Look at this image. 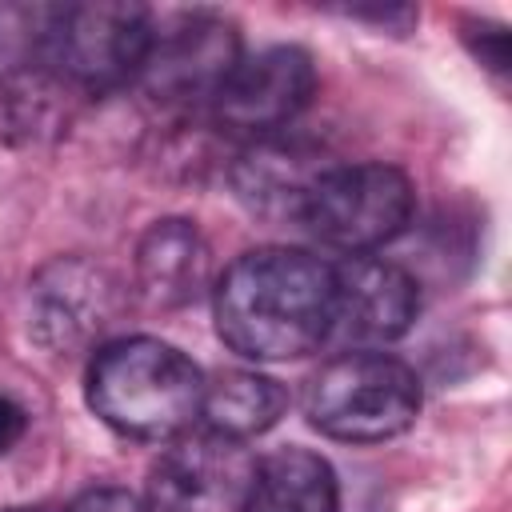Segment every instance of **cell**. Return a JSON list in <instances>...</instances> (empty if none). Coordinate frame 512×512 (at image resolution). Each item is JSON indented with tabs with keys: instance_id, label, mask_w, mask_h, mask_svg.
Instances as JSON below:
<instances>
[{
	"instance_id": "obj_5",
	"label": "cell",
	"mask_w": 512,
	"mask_h": 512,
	"mask_svg": "<svg viewBox=\"0 0 512 512\" xmlns=\"http://www.w3.org/2000/svg\"><path fill=\"white\" fill-rule=\"evenodd\" d=\"M412 200L408 176L392 164H332L316 180L300 224L344 256H368L408 228Z\"/></svg>"
},
{
	"instance_id": "obj_6",
	"label": "cell",
	"mask_w": 512,
	"mask_h": 512,
	"mask_svg": "<svg viewBox=\"0 0 512 512\" xmlns=\"http://www.w3.org/2000/svg\"><path fill=\"white\" fill-rule=\"evenodd\" d=\"M256 456L248 440L188 428L160 452L148 480L152 512H248Z\"/></svg>"
},
{
	"instance_id": "obj_12",
	"label": "cell",
	"mask_w": 512,
	"mask_h": 512,
	"mask_svg": "<svg viewBox=\"0 0 512 512\" xmlns=\"http://www.w3.org/2000/svg\"><path fill=\"white\" fill-rule=\"evenodd\" d=\"M80 88H72L56 68L32 60L0 76V140L36 144L52 140L76 108Z\"/></svg>"
},
{
	"instance_id": "obj_1",
	"label": "cell",
	"mask_w": 512,
	"mask_h": 512,
	"mask_svg": "<svg viewBox=\"0 0 512 512\" xmlns=\"http://www.w3.org/2000/svg\"><path fill=\"white\" fill-rule=\"evenodd\" d=\"M220 340L248 360H300L332 332V264L288 244L236 256L212 288Z\"/></svg>"
},
{
	"instance_id": "obj_2",
	"label": "cell",
	"mask_w": 512,
	"mask_h": 512,
	"mask_svg": "<svg viewBox=\"0 0 512 512\" xmlns=\"http://www.w3.org/2000/svg\"><path fill=\"white\" fill-rule=\"evenodd\" d=\"M204 372L176 344L124 336L104 344L88 364L92 412L132 440H176L200 424Z\"/></svg>"
},
{
	"instance_id": "obj_9",
	"label": "cell",
	"mask_w": 512,
	"mask_h": 512,
	"mask_svg": "<svg viewBox=\"0 0 512 512\" xmlns=\"http://www.w3.org/2000/svg\"><path fill=\"white\" fill-rule=\"evenodd\" d=\"M420 312L416 280L380 256H348L332 264V332L328 340L380 352L400 340Z\"/></svg>"
},
{
	"instance_id": "obj_11",
	"label": "cell",
	"mask_w": 512,
	"mask_h": 512,
	"mask_svg": "<svg viewBox=\"0 0 512 512\" xmlns=\"http://www.w3.org/2000/svg\"><path fill=\"white\" fill-rule=\"evenodd\" d=\"M208 244L188 220H156L136 244L140 292L160 308L192 304L208 288Z\"/></svg>"
},
{
	"instance_id": "obj_8",
	"label": "cell",
	"mask_w": 512,
	"mask_h": 512,
	"mask_svg": "<svg viewBox=\"0 0 512 512\" xmlns=\"http://www.w3.org/2000/svg\"><path fill=\"white\" fill-rule=\"evenodd\" d=\"M312 88H316L312 56L296 44H272L252 56H240L228 84L212 100V112L220 128L244 140H260L284 132L308 108Z\"/></svg>"
},
{
	"instance_id": "obj_10",
	"label": "cell",
	"mask_w": 512,
	"mask_h": 512,
	"mask_svg": "<svg viewBox=\"0 0 512 512\" xmlns=\"http://www.w3.org/2000/svg\"><path fill=\"white\" fill-rule=\"evenodd\" d=\"M332 168V160L300 136L272 132L248 140L232 164V188L248 204V212L264 220H300L316 180Z\"/></svg>"
},
{
	"instance_id": "obj_16",
	"label": "cell",
	"mask_w": 512,
	"mask_h": 512,
	"mask_svg": "<svg viewBox=\"0 0 512 512\" xmlns=\"http://www.w3.org/2000/svg\"><path fill=\"white\" fill-rule=\"evenodd\" d=\"M24 428H28V412H24V404H16L12 396L0 392V456L12 452V448L20 444Z\"/></svg>"
},
{
	"instance_id": "obj_4",
	"label": "cell",
	"mask_w": 512,
	"mask_h": 512,
	"mask_svg": "<svg viewBox=\"0 0 512 512\" xmlns=\"http://www.w3.org/2000/svg\"><path fill=\"white\" fill-rule=\"evenodd\" d=\"M152 40V12L128 0L64 4L44 12L36 32L40 64L56 68L80 92H108L136 80Z\"/></svg>"
},
{
	"instance_id": "obj_14",
	"label": "cell",
	"mask_w": 512,
	"mask_h": 512,
	"mask_svg": "<svg viewBox=\"0 0 512 512\" xmlns=\"http://www.w3.org/2000/svg\"><path fill=\"white\" fill-rule=\"evenodd\" d=\"M288 408V392L252 368H228L216 372L212 380H204V408L200 420L212 432L236 436V440H252L260 432H268Z\"/></svg>"
},
{
	"instance_id": "obj_17",
	"label": "cell",
	"mask_w": 512,
	"mask_h": 512,
	"mask_svg": "<svg viewBox=\"0 0 512 512\" xmlns=\"http://www.w3.org/2000/svg\"><path fill=\"white\" fill-rule=\"evenodd\" d=\"M8 512H56V508H44V504H24V508H8Z\"/></svg>"
},
{
	"instance_id": "obj_3",
	"label": "cell",
	"mask_w": 512,
	"mask_h": 512,
	"mask_svg": "<svg viewBox=\"0 0 512 512\" xmlns=\"http://www.w3.org/2000/svg\"><path fill=\"white\" fill-rule=\"evenodd\" d=\"M312 428L348 444H376L400 436L420 412L416 372L388 352H340L304 388Z\"/></svg>"
},
{
	"instance_id": "obj_15",
	"label": "cell",
	"mask_w": 512,
	"mask_h": 512,
	"mask_svg": "<svg viewBox=\"0 0 512 512\" xmlns=\"http://www.w3.org/2000/svg\"><path fill=\"white\" fill-rule=\"evenodd\" d=\"M68 512H152L136 492H128V488H112V484H104V488H88V492H80L76 500H72V508Z\"/></svg>"
},
{
	"instance_id": "obj_7",
	"label": "cell",
	"mask_w": 512,
	"mask_h": 512,
	"mask_svg": "<svg viewBox=\"0 0 512 512\" xmlns=\"http://www.w3.org/2000/svg\"><path fill=\"white\" fill-rule=\"evenodd\" d=\"M240 64V32L216 12H184L152 28L136 84L176 108L212 104Z\"/></svg>"
},
{
	"instance_id": "obj_13",
	"label": "cell",
	"mask_w": 512,
	"mask_h": 512,
	"mask_svg": "<svg viewBox=\"0 0 512 512\" xmlns=\"http://www.w3.org/2000/svg\"><path fill=\"white\" fill-rule=\"evenodd\" d=\"M248 512H340L332 464L308 448H280L256 460Z\"/></svg>"
}]
</instances>
